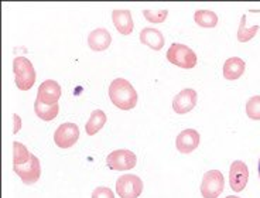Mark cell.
Returning <instances> with one entry per match:
<instances>
[{"label": "cell", "instance_id": "obj_1", "mask_svg": "<svg viewBox=\"0 0 260 198\" xmlns=\"http://www.w3.org/2000/svg\"><path fill=\"white\" fill-rule=\"evenodd\" d=\"M109 98L117 109L130 111L137 104V92L129 81L116 78L112 81L109 86Z\"/></svg>", "mask_w": 260, "mask_h": 198}, {"label": "cell", "instance_id": "obj_2", "mask_svg": "<svg viewBox=\"0 0 260 198\" xmlns=\"http://www.w3.org/2000/svg\"><path fill=\"white\" fill-rule=\"evenodd\" d=\"M14 82L20 91H28L36 82V70L30 59L26 57H16L13 61Z\"/></svg>", "mask_w": 260, "mask_h": 198}, {"label": "cell", "instance_id": "obj_3", "mask_svg": "<svg viewBox=\"0 0 260 198\" xmlns=\"http://www.w3.org/2000/svg\"><path fill=\"white\" fill-rule=\"evenodd\" d=\"M167 59L171 64L184 70H191L197 65V54L189 47L180 43H173L170 46L167 51Z\"/></svg>", "mask_w": 260, "mask_h": 198}, {"label": "cell", "instance_id": "obj_4", "mask_svg": "<svg viewBox=\"0 0 260 198\" xmlns=\"http://www.w3.org/2000/svg\"><path fill=\"white\" fill-rule=\"evenodd\" d=\"M225 178L219 170H209L204 174L201 183V194L204 198H218L223 191Z\"/></svg>", "mask_w": 260, "mask_h": 198}, {"label": "cell", "instance_id": "obj_5", "mask_svg": "<svg viewBox=\"0 0 260 198\" xmlns=\"http://www.w3.org/2000/svg\"><path fill=\"white\" fill-rule=\"evenodd\" d=\"M116 192L120 198H137L143 192V181L135 174H124L117 178Z\"/></svg>", "mask_w": 260, "mask_h": 198}, {"label": "cell", "instance_id": "obj_6", "mask_svg": "<svg viewBox=\"0 0 260 198\" xmlns=\"http://www.w3.org/2000/svg\"><path fill=\"white\" fill-rule=\"evenodd\" d=\"M136 154L133 152H130V150H124V149L113 150L106 157V164H108V167L111 170H116V172L132 170L133 167H136Z\"/></svg>", "mask_w": 260, "mask_h": 198}, {"label": "cell", "instance_id": "obj_7", "mask_svg": "<svg viewBox=\"0 0 260 198\" xmlns=\"http://www.w3.org/2000/svg\"><path fill=\"white\" fill-rule=\"evenodd\" d=\"M14 173L20 177V180L27 185H31L37 183L41 176V166H40V160L37 156L31 154L30 160L24 163V164L13 166Z\"/></svg>", "mask_w": 260, "mask_h": 198}, {"label": "cell", "instance_id": "obj_8", "mask_svg": "<svg viewBox=\"0 0 260 198\" xmlns=\"http://www.w3.org/2000/svg\"><path fill=\"white\" fill-rule=\"evenodd\" d=\"M78 139L79 127L71 122L62 123L54 133V142L59 149H70L78 142Z\"/></svg>", "mask_w": 260, "mask_h": 198}, {"label": "cell", "instance_id": "obj_9", "mask_svg": "<svg viewBox=\"0 0 260 198\" xmlns=\"http://www.w3.org/2000/svg\"><path fill=\"white\" fill-rule=\"evenodd\" d=\"M247 181H249V169L247 166L241 161L235 160L231 164L229 170V184L235 192H241L246 188Z\"/></svg>", "mask_w": 260, "mask_h": 198}, {"label": "cell", "instance_id": "obj_10", "mask_svg": "<svg viewBox=\"0 0 260 198\" xmlns=\"http://www.w3.org/2000/svg\"><path fill=\"white\" fill-rule=\"evenodd\" d=\"M197 101H198V95L194 89H191V88L182 89L181 92L177 93L173 99V109L178 115H185L194 109Z\"/></svg>", "mask_w": 260, "mask_h": 198}, {"label": "cell", "instance_id": "obj_11", "mask_svg": "<svg viewBox=\"0 0 260 198\" xmlns=\"http://www.w3.org/2000/svg\"><path fill=\"white\" fill-rule=\"evenodd\" d=\"M37 98L46 105H55L61 98V86L54 79H47L39 86Z\"/></svg>", "mask_w": 260, "mask_h": 198}, {"label": "cell", "instance_id": "obj_12", "mask_svg": "<svg viewBox=\"0 0 260 198\" xmlns=\"http://www.w3.org/2000/svg\"><path fill=\"white\" fill-rule=\"evenodd\" d=\"M200 133L195 129H185L177 136L176 146L177 150L182 154H189L192 153L200 146Z\"/></svg>", "mask_w": 260, "mask_h": 198}, {"label": "cell", "instance_id": "obj_13", "mask_svg": "<svg viewBox=\"0 0 260 198\" xmlns=\"http://www.w3.org/2000/svg\"><path fill=\"white\" fill-rule=\"evenodd\" d=\"M112 43V36L106 28H95L88 36V46L93 51H105Z\"/></svg>", "mask_w": 260, "mask_h": 198}, {"label": "cell", "instance_id": "obj_14", "mask_svg": "<svg viewBox=\"0 0 260 198\" xmlns=\"http://www.w3.org/2000/svg\"><path fill=\"white\" fill-rule=\"evenodd\" d=\"M112 21L116 30L123 36H129L135 28V23L132 19L130 10H113L112 12Z\"/></svg>", "mask_w": 260, "mask_h": 198}, {"label": "cell", "instance_id": "obj_15", "mask_svg": "<svg viewBox=\"0 0 260 198\" xmlns=\"http://www.w3.org/2000/svg\"><path fill=\"white\" fill-rule=\"evenodd\" d=\"M140 43L144 44V46L150 47L156 51H160L162 47H164V36L160 30H156V28H149L146 27L142 30L140 33Z\"/></svg>", "mask_w": 260, "mask_h": 198}, {"label": "cell", "instance_id": "obj_16", "mask_svg": "<svg viewBox=\"0 0 260 198\" xmlns=\"http://www.w3.org/2000/svg\"><path fill=\"white\" fill-rule=\"evenodd\" d=\"M245 68H246V64L243 59L239 57H231L223 64V77L229 81L239 79L245 73Z\"/></svg>", "mask_w": 260, "mask_h": 198}, {"label": "cell", "instance_id": "obj_17", "mask_svg": "<svg viewBox=\"0 0 260 198\" xmlns=\"http://www.w3.org/2000/svg\"><path fill=\"white\" fill-rule=\"evenodd\" d=\"M34 112H36V115H37L41 120L50 122V120H54V119L58 116L59 106L58 104H55V105H46V104H43V102L37 98L36 99V102H34Z\"/></svg>", "mask_w": 260, "mask_h": 198}, {"label": "cell", "instance_id": "obj_18", "mask_svg": "<svg viewBox=\"0 0 260 198\" xmlns=\"http://www.w3.org/2000/svg\"><path fill=\"white\" fill-rule=\"evenodd\" d=\"M106 120H108L106 119V113L104 111H101V109H96V111H93L91 113V118H89V120L85 125V130H86V133L89 136H93V135H96L104 127Z\"/></svg>", "mask_w": 260, "mask_h": 198}, {"label": "cell", "instance_id": "obj_19", "mask_svg": "<svg viewBox=\"0 0 260 198\" xmlns=\"http://www.w3.org/2000/svg\"><path fill=\"white\" fill-rule=\"evenodd\" d=\"M195 23L198 26L211 28L218 24V16L212 10H197L194 14Z\"/></svg>", "mask_w": 260, "mask_h": 198}, {"label": "cell", "instance_id": "obj_20", "mask_svg": "<svg viewBox=\"0 0 260 198\" xmlns=\"http://www.w3.org/2000/svg\"><path fill=\"white\" fill-rule=\"evenodd\" d=\"M259 26H252L247 28L246 27V16L243 14L241 19V24L238 28V41L241 43H247L249 40H252L257 34Z\"/></svg>", "mask_w": 260, "mask_h": 198}, {"label": "cell", "instance_id": "obj_21", "mask_svg": "<svg viewBox=\"0 0 260 198\" xmlns=\"http://www.w3.org/2000/svg\"><path fill=\"white\" fill-rule=\"evenodd\" d=\"M31 153L27 150V147L20 142L13 143V166L24 164L30 160Z\"/></svg>", "mask_w": 260, "mask_h": 198}, {"label": "cell", "instance_id": "obj_22", "mask_svg": "<svg viewBox=\"0 0 260 198\" xmlns=\"http://www.w3.org/2000/svg\"><path fill=\"white\" fill-rule=\"evenodd\" d=\"M246 115L252 120H260V95H254L247 101Z\"/></svg>", "mask_w": 260, "mask_h": 198}, {"label": "cell", "instance_id": "obj_23", "mask_svg": "<svg viewBox=\"0 0 260 198\" xmlns=\"http://www.w3.org/2000/svg\"><path fill=\"white\" fill-rule=\"evenodd\" d=\"M143 14L151 23H164L169 16V10H144Z\"/></svg>", "mask_w": 260, "mask_h": 198}, {"label": "cell", "instance_id": "obj_24", "mask_svg": "<svg viewBox=\"0 0 260 198\" xmlns=\"http://www.w3.org/2000/svg\"><path fill=\"white\" fill-rule=\"evenodd\" d=\"M92 198H115V194L108 187H96L92 191Z\"/></svg>", "mask_w": 260, "mask_h": 198}, {"label": "cell", "instance_id": "obj_25", "mask_svg": "<svg viewBox=\"0 0 260 198\" xmlns=\"http://www.w3.org/2000/svg\"><path fill=\"white\" fill-rule=\"evenodd\" d=\"M13 119H14V129H13V133H19L20 127H21V119L17 113H14L13 115Z\"/></svg>", "mask_w": 260, "mask_h": 198}, {"label": "cell", "instance_id": "obj_26", "mask_svg": "<svg viewBox=\"0 0 260 198\" xmlns=\"http://www.w3.org/2000/svg\"><path fill=\"white\" fill-rule=\"evenodd\" d=\"M226 198H239V197H236V195H228Z\"/></svg>", "mask_w": 260, "mask_h": 198}, {"label": "cell", "instance_id": "obj_27", "mask_svg": "<svg viewBox=\"0 0 260 198\" xmlns=\"http://www.w3.org/2000/svg\"><path fill=\"white\" fill-rule=\"evenodd\" d=\"M257 170H259V177H260V158H259V167H257Z\"/></svg>", "mask_w": 260, "mask_h": 198}]
</instances>
